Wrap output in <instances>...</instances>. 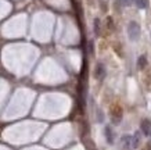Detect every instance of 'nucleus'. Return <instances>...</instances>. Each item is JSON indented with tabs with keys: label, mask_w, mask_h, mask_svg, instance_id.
<instances>
[{
	"label": "nucleus",
	"mask_w": 151,
	"mask_h": 150,
	"mask_svg": "<svg viewBox=\"0 0 151 150\" xmlns=\"http://www.w3.org/2000/svg\"><path fill=\"white\" fill-rule=\"evenodd\" d=\"M105 74H107L105 67L101 63H99V64H97V67H96V71H94V77H96V79L103 81V79L105 78Z\"/></svg>",
	"instance_id": "obj_2"
},
{
	"label": "nucleus",
	"mask_w": 151,
	"mask_h": 150,
	"mask_svg": "<svg viewBox=\"0 0 151 150\" xmlns=\"http://www.w3.org/2000/svg\"><path fill=\"white\" fill-rule=\"evenodd\" d=\"M119 1H121V3H122L124 6H129V4H132L134 0H119Z\"/></svg>",
	"instance_id": "obj_9"
},
{
	"label": "nucleus",
	"mask_w": 151,
	"mask_h": 150,
	"mask_svg": "<svg viewBox=\"0 0 151 150\" xmlns=\"http://www.w3.org/2000/svg\"><path fill=\"white\" fill-rule=\"evenodd\" d=\"M146 65H147V57H146V56H140V57H139V60H137L139 70L146 68Z\"/></svg>",
	"instance_id": "obj_5"
},
{
	"label": "nucleus",
	"mask_w": 151,
	"mask_h": 150,
	"mask_svg": "<svg viewBox=\"0 0 151 150\" xmlns=\"http://www.w3.org/2000/svg\"><path fill=\"white\" fill-rule=\"evenodd\" d=\"M140 143V136H139V132H136V135L133 136V147H137Z\"/></svg>",
	"instance_id": "obj_7"
},
{
	"label": "nucleus",
	"mask_w": 151,
	"mask_h": 150,
	"mask_svg": "<svg viewBox=\"0 0 151 150\" xmlns=\"http://www.w3.org/2000/svg\"><path fill=\"white\" fill-rule=\"evenodd\" d=\"M134 3H136V7L137 9H147V6H148V1L147 0H134Z\"/></svg>",
	"instance_id": "obj_6"
},
{
	"label": "nucleus",
	"mask_w": 151,
	"mask_h": 150,
	"mask_svg": "<svg viewBox=\"0 0 151 150\" xmlns=\"http://www.w3.org/2000/svg\"><path fill=\"white\" fill-rule=\"evenodd\" d=\"M142 131L143 133L146 135V136H148L151 133V122L150 120H143L142 121Z\"/></svg>",
	"instance_id": "obj_3"
},
{
	"label": "nucleus",
	"mask_w": 151,
	"mask_h": 150,
	"mask_svg": "<svg viewBox=\"0 0 151 150\" xmlns=\"http://www.w3.org/2000/svg\"><path fill=\"white\" fill-rule=\"evenodd\" d=\"M94 32H96V35L100 33V20L99 18L94 20Z\"/></svg>",
	"instance_id": "obj_8"
},
{
	"label": "nucleus",
	"mask_w": 151,
	"mask_h": 150,
	"mask_svg": "<svg viewBox=\"0 0 151 150\" xmlns=\"http://www.w3.org/2000/svg\"><path fill=\"white\" fill-rule=\"evenodd\" d=\"M105 138H107V142L110 143V145H112L114 143V136H112V131H111V128L110 127H105Z\"/></svg>",
	"instance_id": "obj_4"
},
{
	"label": "nucleus",
	"mask_w": 151,
	"mask_h": 150,
	"mask_svg": "<svg viewBox=\"0 0 151 150\" xmlns=\"http://www.w3.org/2000/svg\"><path fill=\"white\" fill-rule=\"evenodd\" d=\"M126 32H128V36L130 41H137L140 38V25L137 22L132 21V22H129Z\"/></svg>",
	"instance_id": "obj_1"
}]
</instances>
